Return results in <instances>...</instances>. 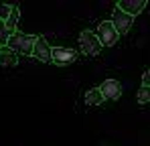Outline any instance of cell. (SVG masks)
<instances>
[{"label": "cell", "mask_w": 150, "mask_h": 146, "mask_svg": "<svg viewBox=\"0 0 150 146\" xmlns=\"http://www.w3.org/2000/svg\"><path fill=\"white\" fill-rule=\"evenodd\" d=\"M35 39L33 35H25V33H14L8 39L6 47L10 51H14L16 55H33V47H35Z\"/></svg>", "instance_id": "1"}, {"label": "cell", "mask_w": 150, "mask_h": 146, "mask_svg": "<svg viewBox=\"0 0 150 146\" xmlns=\"http://www.w3.org/2000/svg\"><path fill=\"white\" fill-rule=\"evenodd\" d=\"M79 45H81V51L89 57H96L101 51V43L98 41V35L91 33V30H81L79 35Z\"/></svg>", "instance_id": "2"}, {"label": "cell", "mask_w": 150, "mask_h": 146, "mask_svg": "<svg viewBox=\"0 0 150 146\" xmlns=\"http://www.w3.org/2000/svg\"><path fill=\"white\" fill-rule=\"evenodd\" d=\"M118 37H120V35L116 33L112 21L100 23V26H98V41L101 43V47H114V45L118 43Z\"/></svg>", "instance_id": "3"}, {"label": "cell", "mask_w": 150, "mask_h": 146, "mask_svg": "<svg viewBox=\"0 0 150 146\" xmlns=\"http://www.w3.org/2000/svg\"><path fill=\"white\" fill-rule=\"evenodd\" d=\"M75 59H77V53L69 47H55L51 51V63H55V65H61L63 67V65L73 63Z\"/></svg>", "instance_id": "4"}, {"label": "cell", "mask_w": 150, "mask_h": 146, "mask_svg": "<svg viewBox=\"0 0 150 146\" xmlns=\"http://www.w3.org/2000/svg\"><path fill=\"white\" fill-rule=\"evenodd\" d=\"M132 23H134V18H132L130 14L122 12L120 8H116V10H114L112 24H114V28H116V33H118V35H126V33H130V28H132Z\"/></svg>", "instance_id": "5"}, {"label": "cell", "mask_w": 150, "mask_h": 146, "mask_svg": "<svg viewBox=\"0 0 150 146\" xmlns=\"http://www.w3.org/2000/svg\"><path fill=\"white\" fill-rule=\"evenodd\" d=\"M51 45L47 43L45 37H37L35 39V47H33V57L39 59L41 63H51Z\"/></svg>", "instance_id": "6"}, {"label": "cell", "mask_w": 150, "mask_h": 146, "mask_svg": "<svg viewBox=\"0 0 150 146\" xmlns=\"http://www.w3.org/2000/svg\"><path fill=\"white\" fill-rule=\"evenodd\" d=\"M100 91L103 99H118L122 96V83L118 79H105L100 85Z\"/></svg>", "instance_id": "7"}, {"label": "cell", "mask_w": 150, "mask_h": 146, "mask_svg": "<svg viewBox=\"0 0 150 146\" xmlns=\"http://www.w3.org/2000/svg\"><path fill=\"white\" fill-rule=\"evenodd\" d=\"M118 8L134 18L136 14H140V12L146 8V0H120V2H118Z\"/></svg>", "instance_id": "8"}, {"label": "cell", "mask_w": 150, "mask_h": 146, "mask_svg": "<svg viewBox=\"0 0 150 146\" xmlns=\"http://www.w3.org/2000/svg\"><path fill=\"white\" fill-rule=\"evenodd\" d=\"M18 63V55L14 51H10L8 47H2V53H0V65L4 67H14Z\"/></svg>", "instance_id": "9"}, {"label": "cell", "mask_w": 150, "mask_h": 146, "mask_svg": "<svg viewBox=\"0 0 150 146\" xmlns=\"http://www.w3.org/2000/svg\"><path fill=\"white\" fill-rule=\"evenodd\" d=\"M18 18H21V10H18V6H12V10H10L8 18L4 21L6 28L10 30V35H14V33H16V24H18Z\"/></svg>", "instance_id": "10"}, {"label": "cell", "mask_w": 150, "mask_h": 146, "mask_svg": "<svg viewBox=\"0 0 150 146\" xmlns=\"http://www.w3.org/2000/svg\"><path fill=\"white\" fill-rule=\"evenodd\" d=\"M85 103L87 106H100V103H103V96H101L100 87H93V89L85 91Z\"/></svg>", "instance_id": "11"}, {"label": "cell", "mask_w": 150, "mask_h": 146, "mask_svg": "<svg viewBox=\"0 0 150 146\" xmlns=\"http://www.w3.org/2000/svg\"><path fill=\"white\" fill-rule=\"evenodd\" d=\"M8 39H10V30L6 28L4 21H0V47H6L8 45Z\"/></svg>", "instance_id": "12"}, {"label": "cell", "mask_w": 150, "mask_h": 146, "mask_svg": "<svg viewBox=\"0 0 150 146\" xmlns=\"http://www.w3.org/2000/svg\"><path fill=\"white\" fill-rule=\"evenodd\" d=\"M136 99H138V103H148L150 101V87H140L138 94H136Z\"/></svg>", "instance_id": "13"}, {"label": "cell", "mask_w": 150, "mask_h": 146, "mask_svg": "<svg viewBox=\"0 0 150 146\" xmlns=\"http://www.w3.org/2000/svg\"><path fill=\"white\" fill-rule=\"evenodd\" d=\"M10 10H12V6H8V4H4V2H0V21H6V18H8V14H10Z\"/></svg>", "instance_id": "14"}, {"label": "cell", "mask_w": 150, "mask_h": 146, "mask_svg": "<svg viewBox=\"0 0 150 146\" xmlns=\"http://www.w3.org/2000/svg\"><path fill=\"white\" fill-rule=\"evenodd\" d=\"M142 87H150V69L142 75Z\"/></svg>", "instance_id": "15"}, {"label": "cell", "mask_w": 150, "mask_h": 146, "mask_svg": "<svg viewBox=\"0 0 150 146\" xmlns=\"http://www.w3.org/2000/svg\"><path fill=\"white\" fill-rule=\"evenodd\" d=\"M0 53H2V47H0Z\"/></svg>", "instance_id": "16"}]
</instances>
